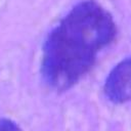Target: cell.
<instances>
[{"label":"cell","instance_id":"3","mask_svg":"<svg viewBox=\"0 0 131 131\" xmlns=\"http://www.w3.org/2000/svg\"><path fill=\"white\" fill-rule=\"evenodd\" d=\"M0 131H23V130L14 121L7 118H2L0 119Z\"/></svg>","mask_w":131,"mask_h":131},{"label":"cell","instance_id":"1","mask_svg":"<svg viewBox=\"0 0 131 131\" xmlns=\"http://www.w3.org/2000/svg\"><path fill=\"white\" fill-rule=\"evenodd\" d=\"M118 29L113 15L95 0L77 3L48 34L41 75L55 91L77 84L94 66L97 54L112 44Z\"/></svg>","mask_w":131,"mask_h":131},{"label":"cell","instance_id":"2","mask_svg":"<svg viewBox=\"0 0 131 131\" xmlns=\"http://www.w3.org/2000/svg\"><path fill=\"white\" fill-rule=\"evenodd\" d=\"M103 92L113 103L122 104L131 100V57L124 58L112 69L105 79Z\"/></svg>","mask_w":131,"mask_h":131}]
</instances>
